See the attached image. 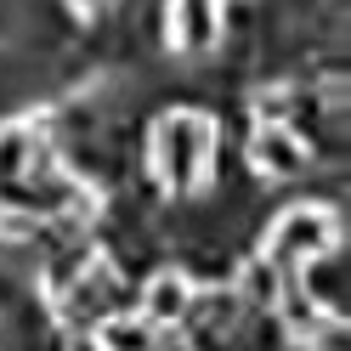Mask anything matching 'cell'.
I'll return each instance as SVG.
<instances>
[{
    "mask_svg": "<svg viewBox=\"0 0 351 351\" xmlns=\"http://www.w3.org/2000/svg\"><path fill=\"white\" fill-rule=\"evenodd\" d=\"M244 289H250L255 300H278V289H283V272L272 267V261H267V255H261V261H255V267H250V278H244Z\"/></svg>",
    "mask_w": 351,
    "mask_h": 351,
    "instance_id": "ba28073f",
    "label": "cell"
},
{
    "mask_svg": "<svg viewBox=\"0 0 351 351\" xmlns=\"http://www.w3.org/2000/svg\"><path fill=\"white\" fill-rule=\"evenodd\" d=\"M69 6H80V12H97V6H108V0H69Z\"/></svg>",
    "mask_w": 351,
    "mask_h": 351,
    "instance_id": "9c48e42d",
    "label": "cell"
},
{
    "mask_svg": "<svg viewBox=\"0 0 351 351\" xmlns=\"http://www.w3.org/2000/svg\"><path fill=\"white\" fill-rule=\"evenodd\" d=\"M29 159H34V136H29L23 125H6V130H0V187L23 182Z\"/></svg>",
    "mask_w": 351,
    "mask_h": 351,
    "instance_id": "52a82bcc",
    "label": "cell"
},
{
    "mask_svg": "<svg viewBox=\"0 0 351 351\" xmlns=\"http://www.w3.org/2000/svg\"><path fill=\"white\" fill-rule=\"evenodd\" d=\"M193 312V289H187V278L182 272H159L147 283V295H142V317L153 323V328H176Z\"/></svg>",
    "mask_w": 351,
    "mask_h": 351,
    "instance_id": "5b68a950",
    "label": "cell"
},
{
    "mask_svg": "<svg viewBox=\"0 0 351 351\" xmlns=\"http://www.w3.org/2000/svg\"><path fill=\"white\" fill-rule=\"evenodd\" d=\"M159 346V328L147 317H108L102 323V351H153Z\"/></svg>",
    "mask_w": 351,
    "mask_h": 351,
    "instance_id": "8992f818",
    "label": "cell"
},
{
    "mask_svg": "<svg viewBox=\"0 0 351 351\" xmlns=\"http://www.w3.org/2000/svg\"><path fill=\"white\" fill-rule=\"evenodd\" d=\"M328 244H335V221H328L323 210H295V215H283V221L272 227V244H267V261L278 272H295L300 261H312L323 255Z\"/></svg>",
    "mask_w": 351,
    "mask_h": 351,
    "instance_id": "7a4b0ae2",
    "label": "cell"
},
{
    "mask_svg": "<svg viewBox=\"0 0 351 351\" xmlns=\"http://www.w3.org/2000/svg\"><path fill=\"white\" fill-rule=\"evenodd\" d=\"M170 40L182 51H210L221 40V0H170Z\"/></svg>",
    "mask_w": 351,
    "mask_h": 351,
    "instance_id": "277c9868",
    "label": "cell"
},
{
    "mask_svg": "<svg viewBox=\"0 0 351 351\" xmlns=\"http://www.w3.org/2000/svg\"><path fill=\"white\" fill-rule=\"evenodd\" d=\"M210 153H215V125L204 114L176 108L153 125V176L170 193H193L210 176Z\"/></svg>",
    "mask_w": 351,
    "mask_h": 351,
    "instance_id": "6da1fadb",
    "label": "cell"
},
{
    "mask_svg": "<svg viewBox=\"0 0 351 351\" xmlns=\"http://www.w3.org/2000/svg\"><path fill=\"white\" fill-rule=\"evenodd\" d=\"M250 165L261 176H272V182H283V176H300L306 170V142L295 136L289 125H261L255 136H250Z\"/></svg>",
    "mask_w": 351,
    "mask_h": 351,
    "instance_id": "3957f363",
    "label": "cell"
}]
</instances>
